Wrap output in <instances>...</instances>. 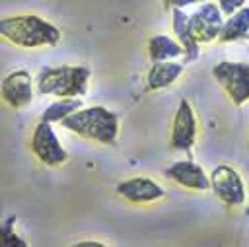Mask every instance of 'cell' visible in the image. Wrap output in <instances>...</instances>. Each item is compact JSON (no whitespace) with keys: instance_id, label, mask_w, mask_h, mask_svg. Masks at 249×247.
Returning a JSON list of instances; mask_svg holds the SVG:
<instances>
[{"instance_id":"obj_10","label":"cell","mask_w":249,"mask_h":247,"mask_svg":"<svg viewBox=\"0 0 249 247\" xmlns=\"http://www.w3.org/2000/svg\"><path fill=\"white\" fill-rule=\"evenodd\" d=\"M117 194L132 204H146L160 200L165 191L160 183H156L150 177H130L117 185Z\"/></svg>"},{"instance_id":"obj_19","label":"cell","mask_w":249,"mask_h":247,"mask_svg":"<svg viewBox=\"0 0 249 247\" xmlns=\"http://www.w3.org/2000/svg\"><path fill=\"white\" fill-rule=\"evenodd\" d=\"M163 2V8L165 10H173V8H187V6H193V4H204V2H210V0H161Z\"/></svg>"},{"instance_id":"obj_9","label":"cell","mask_w":249,"mask_h":247,"mask_svg":"<svg viewBox=\"0 0 249 247\" xmlns=\"http://www.w3.org/2000/svg\"><path fill=\"white\" fill-rule=\"evenodd\" d=\"M0 91L4 103L14 109H23L33 101V78L27 70H14L4 76Z\"/></svg>"},{"instance_id":"obj_8","label":"cell","mask_w":249,"mask_h":247,"mask_svg":"<svg viewBox=\"0 0 249 247\" xmlns=\"http://www.w3.org/2000/svg\"><path fill=\"white\" fill-rule=\"evenodd\" d=\"M196 119L193 113V107L187 99L179 101V107L173 117V126H171V138L169 146L177 152H191L195 142H196Z\"/></svg>"},{"instance_id":"obj_5","label":"cell","mask_w":249,"mask_h":247,"mask_svg":"<svg viewBox=\"0 0 249 247\" xmlns=\"http://www.w3.org/2000/svg\"><path fill=\"white\" fill-rule=\"evenodd\" d=\"M29 148H31L33 156L43 165H49V167H58V165H62L68 159L66 148L60 144L54 128L47 121H39L35 124L33 134H31Z\"/></svg>"},{"instance_id":"obj_3","label":"cell","mask_w":249,"mask_h":247,"mask_svg":"<svg viewBox=\"0 0 249 247\" xmlns=\"http://www.w3.org/2000/svg\"><path fill=\"white\" fill-rule=\"evenodd\" d=\"M91 70L88 66H47L39 72L35 88L41 95L82 97L88 91Z\"/></svg>"},{"instance_id":"obj_15","label":"cell","mask_w":249,"mask_h":247,"mask_svg":"<svg viewBox=\"0 0 249 247\" xmlns=\"http://www.w3.org/2000/svg\"><path fill=\"white\" fill-rule=\"evenodd\" d=\"M148 56L152 62H163L183 56V47L169 35H154L148 39Z\"/></svg>"},{"instance_id":"obj_4","label":"cell","mask_w":249,"mask_h":247,"mask_svg":"<svg viewBox=\"0 0 249 247\" xmlns=\"http://www.w3.org/2000/svg\"><path fill=\"white\" fill-rule=\"evenodd\" d=\"M212 76L224 88L235 107L249 101V64L222 60L212 68Z\"/></svg>"},{"instance_id":"obj_14","label":"cell","mask_w":249,"mask_h":247,"mask_svg":"<svg viewBox=\"0 0 249 247\" xmlns=\"http://www.w3.org/2000/svg\"><path fill=\"white\" fill-rule=\"evenodd\" d=\"M245 37H249V6L239 8L224 21L218 41L231 43V41H241Z\"/></svg>"},{"instance_id":"obj_12","label":"cell","mask_w":249,"mask_h":247,"mask_svg":"<svg viewBox=\"0 0 249 247\" xmlns=\"http://www.w3.org/2000/svg\"><path fill=\"white\" fill-rule=\"evenodd\" d=\"M171 14H173V33H175L179 45L183 47L185 62H195L198 58V53H200V43L195 39V35L191 31L189 16L181 8H173Z\"/></svg>"},{"instance_id":"obj_16","label":"cell","mask_w":249,"mask_h":247,"mask_svg":"<svg viewBox=\"0 0 249 247\" xmlns=\"http://www.w3.org/2000/svg\"><path fill=\"white\" fill-rule=\"evenodd\" d=\"M82 107V99L80 97H58V101L51 103L43 115H41V121H47V123H60L62 119H66L68 115H72L74 111H78Z\"/></svg>"},{"instance_id":"obj_11","label":"cell","mask_w":249,"mask_h":247,"mask_svg":"<svg viewBox=\"0 0 249 247\" xmlns=\"http://www.w3.org/2000/svg\"><path fill=\"white\" fill-rule=\"evenodd\" d=\"M163 175L191 191H208L210 189V177L204 173V169L198 163H195L191 159H179V161L171 163L163 171Z\"/></svg>"},{"instance_id":"obj_13","label":"cell","mask_w":249,"mask_h":247,"mask_svg":"<svg viewBox=\"0 0 249 247\" xmlns=\"http://www.w3.org/2000/svg\"><path fill=\"white\" fill-rule=\"evenodd\" d=\"M183 74V64L181 62H171V60H163V62H154L150 72H148V89L156 91V89H163L167 86H171L173 82H177V78Z\"/></svg>"},{"instance_id":"obj_17","label":"cell","mask_w":249,"mask_h":247,"mask_svg":"<svg viewBox=\"0 0 249 247\" xmlns=\"http://www.w3.org/2000/svg\"><path fill=\"white\" fill-rule=\"evenodd\" d=\"M14 224H16V216H10L8 220L2 222V228H0V231H2V241H4L6 245H27L21 237H18V235L14 233V229H12Z\"/></svg>"},{"instance_id":"obj_20","label":"cell","mask_w":249,"mask_h":247,"mask_svg":"<svg viewBox=\"0 0 249 247\" xmlns=\"http://www.w3.org/2000/svg\"><path fill=\"white\" fill-rule=\"evenodd\" d=\"M245 214H247V216H249V206H247V208H245Z\"/></svg>"},{"instance_id":"obj_2","label":"cell","mask_w":249,"mask_h":247,"mask_svg":"<svg viewBox=\"0 0 249 247\" xmlns=\"http://www.w3.org/2000/svg\"><path fill=\"white\" fill-rule=\"evenodd\" d=\"M64 128L70 132H76L82 138L111 146L117 140L119 134V117L117 113L109 111L103 105H93V107H80L72 115L60 121Z\"/></svg>"},{"instance_id":"obj_1","label":"cell","mask_w":249,"mask_h":247,"mask_svg":"<svg viewBox=\"0 0 249 247\" xmlns=\"http://www.w3.org/2000/svg\"><path fill=\"white\" fill-rule=\"evenodd\" d=\"M0 35L21 49L54 47L60 41V29L37 14L2 18Z\"/></svg>"},{"instance_id":"obj_18","label":"cell","mask_w":249,"mask_h":247,"mask_svg":"<svg viewBox=\"0 0 249 247\" xmlns=\"http://www.w3.org/2000/svg\"><path fill=\"white\" fill-rule=\"evenodd\" d=\"M243 6H245V0H218V8L226 16H231L233 12H237Z\"/></svg>"},{"instance_id":"obj_7","label":"cell","mask_w":249,"mask_h":247,"mask_svg":"<svg viewBox=\"0 0 249 247\" xmlns=\"http://www.w3.org/2000/svg\"><path fill=\"white\" fill-rule=\"evenodd\" d=\"M189 25L198 43H210L220 37L224 25V14L214 2H204L189 16Z\"/></svg>"},{"instance_id":"obj_6","label":"cell","mask_w":249,"mask_h":247,"mask_svg":"<svg viewBox=\"0 0 249 247\" xmlns=\"http://www.w3.org/2000/svg\"><path fill=\"white\" fill-rule=\"evenodd\" d=\"M210 177V189L216 194L218 200H222L230 208H237L245 202V185L237 169L231 165L220 163L212 169Z\"/></svg>"}]
</instances>
